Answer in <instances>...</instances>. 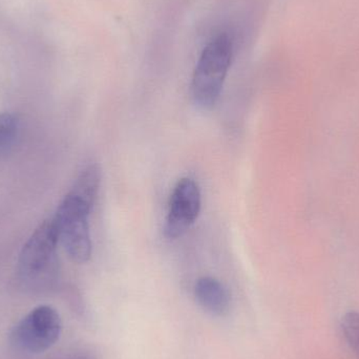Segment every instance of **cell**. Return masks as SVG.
Wrapping results in <instances>:
<instances>
[{
	"label": "cell",
	"mask_w": 359,
	"mask_h": 359,
	"mask_svg": "<svg viewBox=\"0 0 359 359\" xmlns=\"http://www.w3.org/2000/svg\"><path fill=\"white\" fill-rule=\"evenodd\" d=\"M232 55L233 46L226 34H219L203 48L191 81L192 98L198 107L210 109L219 100Z\"/></svg>",
	"instance_id": "cell-1"
},
{
	"label": "cell",
	"mask_w": 359,
	"mask_h": 359,
	"mask_svg": "<svg viewBox=\"0 0 359 359\" xmlns=\"http://www.w3.org/2000/svg\"><path fill=\"white\" fill-rule=\"evenodd\" d=\"M58 244L54 219H46L36 228L19 255L17 270L23 284L41 289L53 282L57 272Z\"/></svg>",
	"instance_id": "cell-2"
},
{
	"label": "cell",
	"mask_w": 359,
	"mask_h": 359,
	"mask_svg": "<svg viewBox=\"0 0 359 359\" xmlns=\"http://www.w3.org/2000/svg\"><path fill=\"white\" fill-rule=\"evenodd\" d=\"M92 208L73 194H67L54 215L59 243L69 259L76 264H84L92 257L90 217Z\"/></svg>",
	"instance_id": "cell-3"
},
{
	"label": "cell",
	"mask_w": 359,
	"mask_h": 359,
	"mask_svg": "<svg viewBox=\"0 0 359 359\" xmlns=\"http://www.w3.org/2000/svg\"><path fill=\"white\" fill-rule=\"evenodd\" d=\"M61 331L62 322L58 311L50 306H38L16 325L12 343L25 353H43L58 341Z\"/></svg>",
	"instance_id": "cell-4"
},
{
	"label": "cell",
	"mask_w": 359,
	"mask_h": 359,
	"mask_svg": "<svg viewBox=\"0 0 359 359\" xmlns=\"http://www.w3.org/2000/svg\"><path fill=\"white\" fill-rule=\"evenodd\" d=\"M201 191L194 180H180L172 190L165 223V236L178 238L198 219L201 211Z\"/></svg>",
	"instance_id": "cell-5"
},
{
	"label": "cell",
	"mask_w": 359,
	"mask_h": 359,
	"mask_svg": "<svg viewBox=\"0 0 359 359\" xmlns=\"http://www.w3.org/2000/svg\"><path fill=\"white\" fill-rule=\"evenodd\" d=\"M194 297L198 305L213 316H225L229 313L231 299L229 291L217 278L203 276L196 280Z\"/></svg>",
	"instance_id": "cell-6"
},
{
	"label": "cell",
	"mask_w": 359,
	"mask_h": 359,
	"mask_svg": "<svg viewBox=\"0 0 359 359\" xmlns=\"http://www.w3.org/2000/svg\"><path fill=\"white\" fill-rule=\"evenodd\" d=\"M101 183V168L98 164H90L82 170L69 194L83 201L90 208L94 206Z\"/></svg>",
	"instance_id": "cell-7"
},
{
	"label": "cell",
	"mask_w": 359,
	"mask_h": 359,
	"mask_svg": "<svg viewBox=\"0 0 359 359\" xmlns=\"http://www.w3.org/2000/svg\"><path fill=\"white\" fill-rule=\"evenodd\" d=\"M341 331L345 341L359 358V313L349 312L341 320Z\"/></svg>",
	"instance_id": "cell-8"
},
{
	"label": "cell",
	"mask_w": 359,
	"mask_h": 359,
	"mask_svg": "<svg viewBox=\"0 0 359 359\" xmlns=\"http://www.w3.org/2000/svg\"><path fill=\"white\" fill-rule=\"evenodd\" d=\"M18 126L16 116L10 113H0V147L8 144L14 139Z\"/></svg>",
	"instance_id": "cell-9"
}]
</instances>
